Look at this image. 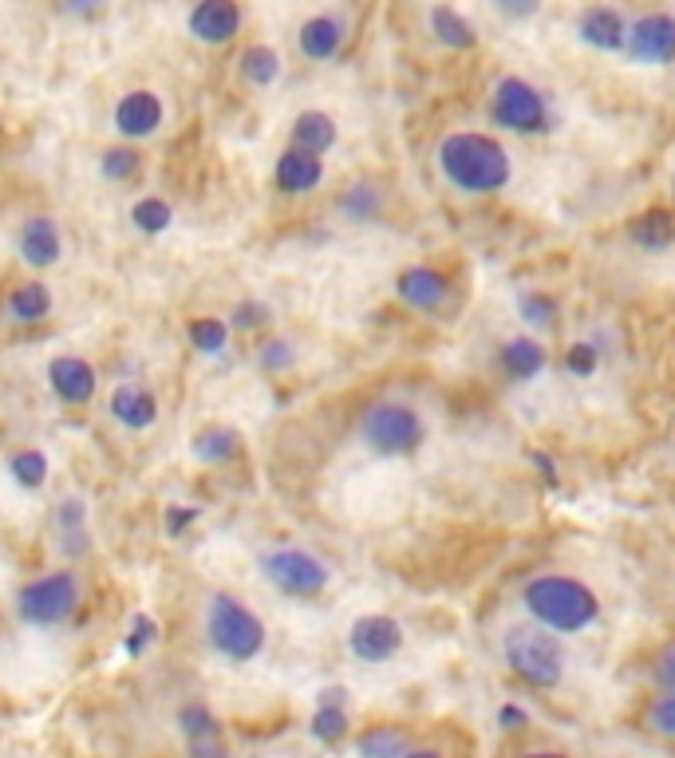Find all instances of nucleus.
Returning <instances> with one entry per match:
<instances>
[{
  "label": "nucleus",
  "mask_w": 675,
  "mask_h": 758,
  "mask_svg": "<svg viewBox=\"0 0 675 758\" xmlns=\"http://www.w3.org/2000/svg\"><path fill=\"white\" fill-rule=\"evenodd\" d=\"M494 119L518 135H533L545 131V99L538 95V87H530L518 75H506L494 87Z\"/></svg>",
  "instance_id": "8"
},
{
  "label": "nucleus",
  "mask_w": 675,
  "mask_h": 758,
  "mask_svg": "<svg viewBox=\"0 0 675 758\" xmlns=\"http://www.w3.org/2000/svg\"><path fill=\"white\" fill-rule=\"evenodd\" d=\"M624 52L640 63H667L675 60V16H640V21L628 28V48Z\"/></svg>",
  "instance_id": "10"
},
{
  "label": "nucleus",
  "mask_w": 675,
  "mask_h": 758,
  "mask_svg": "<svg viewBox=\"0 0 675 758\" xmlns=\"http://www.w3.org/2000/svg\"><path fill=\"white\" fill-rule=\"evenodd\" d=\"M194 518H197V509L170 506V509H167V533H170V538H178V533L186 530V526H190V521H194Z\"/></svg>",
  "instance_id": "43"
},
{
  "label": "nucleus",
  "mask_w": 675,
  "mask_h": 758,
  "mask_svg": "<svg viewBox=\"0 0 675 758\" xmlns=\"http://www.w3.org/2000/svg\"><path fill=\"white\" fill-rule=\"evenodd\" d=\"M84 521H87L84 498H63L60 502V509H56V526H60V538H68V533H84Z\"/></svg>",
  "instance_id": "37"
},
{
  "label": "nucleus",
  "mask_w": 675,
  "mask_h": 758,
  "mask_svg": "<svg viewBox=\"0 0 675 758\" xmlns=\"http://www.w3.org/2000/svg\"><path fill=\"white\" fill-rule=\"evenodd\" d=\"M206 633L209 645L218 648L226 660L233 664H245L253 655H261L265 648V624L257 613H250L241 601H233L229 592H218L206 609Z\"/></svg>",
  "instance_id": "4"
},
{
  "label": "nucleus",
  "mask_w": 675,
  "mask_h": 758,
  "mask_svg": "<svg viewBox=\"0 0 675 758\" xmlns=\"http://www.w3.org/2000/svg\"><path fill=\"white\" fill-rule=\"evenodd\" d=\"M241 28V9L233 0H197L190 12V32L202 44H229Z\"/></svg>",
  "instance_id": "12"
},
{
  "label": "nucleus",
  "mask_w": 675,
  "mask_h": 758,
  "mask_svg": "<svg viewBox=\"0 0 675 758\" xmlns=\"http://www.w3.org/2000/svg\"><path fill=\"white\" fill-rule=\"evenodd\" d=\"M111 416L131 431H146L158 419V399L138 384H119L111 395Z\"/></svg>",
  "instance_id": "17"
},
{
  "label": "nucleus",
  "mask_w": 675,
  "mask_h": 758,
  "mask_svg": "<svg viewBox=\"0 0 675 758\" xmlns=\"http://www.w3.org/2000/svg\"><path fill=\"white\" fill-rule=\"evenodd\" d=\"M530 616L553 633H581L596 621V597L572 577H533L521 592Z\"/></svg>",
  "instance_id": "2"
},
{
  "label": "nucleus",
  "mask_w": 675,
  "mask_h": 758,
  "mask_svg": "<svg viewBox=\"0 0 675 758\" xmlns=\"http://www.w3.org/2000/svg\"><path fill=\"white\" fill-rule=\"evenodd\" d=\"M596 364H601V356H596L592 344H572L569 356H565V368H569L572 375H592Z\"/></svg>",
  "instance_id": "38"
},
{
  "label": "nucleus",
  "mask_w": 675,
  "mask_h": 758,
  "mask_svg": "<svg viewBox=\"0 0 675 758\" xmlns=\"http://www.w3.org/2000/svg\"><path fill=\"white\" fill-rule=\"evenodd\" d=\"M48 384L63 404H87L95 395V372L80 356H56L48 364Z\"/></svg>",
  "instance_id": "14"
},
{
  "label": "nucleus",
  "mask_w": 675,
  "mask_h": 758,
  "mask_svg": "<svg viewBox=\"0 0 675 758\" xmlns=\"http://www.w3.org/2000/svg\"><path fill=\"white\" fill-rule=\"evenodd\" d=\"M131 628H135V633L126 636V655H143V648L150 645V640H155V636H158L155 621H150V616H143V613H138V616H135V624H131Z\"/></svg>",
  "instance_id": "39"
},
{
  "label": "nucleus",
  "mask_w": 675,
  "mask_h": 758,
  "mask_svg": "<svg viewBox=\"0 0 675 758\" xmlns=\"http://www.w3.org/2000/svg\"><path fill=\"white\" fill-rule=\"evenodd\" d=\"M399 645H403V624L384 613L360 616L352 624V633H348V648L364 664H384V660H391L399 652Z\"/></svg>",
  "instance_id": "9"
},
{
  "label": "nucleus",
  "mask_w": 675,
  "mask_h": 758,
  "mask_svg": "<svg viewBox=\"0 0 675 758\" xmlns=\"http://www.w3.org/2000/svg\"><path fill=\"white\" fill-rule=\"evenodd\" d=\"M226 324L221 321H194L190 324V344H194L202 356H218L226 348Z\"/></svg>",
  "instance_id": "32"
},
{
  "label": "nucleus",
  "mask_w": 675,
  "mask_h": 758,
  "mask_svg": "<svg viewBox=\"0 0 675 758\" xmlns=\"http://www.w3.org/2000/svg\"><path fill=\"white\" fill-rule=\"evenodd\" d=\"M360 435L375 455H407L423 443V419L403 404H375L360 419Z\"/></svg>",
  "instance_id": "5"
},
{
  "label": "nucleus",
  "mask_w": 675,
  "mask_h": 758,
  "mask_svg": "<svg viewBox=\"0 0 675 758\" xmlns=\"http://www.w3.org/2000/svg\"><path fill=\"white\" fill-rule=\"evenodd\" d=\"M340 40H343V28L333 21V16H312V21L301 28V36H297L304 60H316V63L333 60V56L340 52Z\"/></svg>",
  "instance_id": "20"
},
{
  "label": "nucleus",
  "mask_w": 675,
  "mask_h": 758,
  "mask_svg": "<svg viewBox=\"0 0 675 758\" xmlns=\"http://www.w3.org/2000/svg\"><path fill=\"white\" fill-rule=\"evenodd\" d=\"M343 696H348L343 687H324V691H321V703H340V707H343Z\"/></svg>",
  "instance_id": "47"
},
{
  "label": "nucleus",
  "mask_w": 675,
  "mask_h": 758,
  "mask_svg": "<svg viewBox=\"0 0 675 758\" xmlns=\"http://www.w3.org/2000/svg\"><path fill=\"white\" fill-rule=\"evenodd\" d=\"M431 32H435L438 44L458 48V52H467V48H474V44H479V32L470 28V24L462 21L455 9H447V4L431 9Z\"/></svg>",
  "instance_id": "25"
},
{
  "label": "nucleus",
  "mask_w": 675,
  "mask_h": 758,
  "mask_svg": "<svg viewBox=\"0 0 675 758\" xmlns=\"http://www.w3.org/2000/svg\"><path fill=\"white\" fill-rule=\"evenodd\" d=\"M269 321V309L257 301H245L233 309V328H241V333H250V328H261V324Z\"/></svg>",
  "instance_id": "40"
},
{
  "label": "nucleus",
  "mask_w": 675,
  "mask_h": 758,
  "mask_svg": "<svg viewBox=\"0 0 675 758\" xmlns=\"http://www.w3.org/2000/svg\"><path fill=\"white\" fill-rule=\"evenodd\" d=\"M648 727H652L655 735L675 738V696H672V691H667V696H660L652 707H648Z\"/></svg>",
  "instance_id": "36"
},
{
  "label": "nucleus",
  "mask_w": 675,
  "mask_h": 758,
  "mask_svg": "<svg viewBox=\"0 0 675 758\" xmlns=\"http://www.w3.org/2000/svg\"><path fill=\"white\" fill-rule=\"evenodd\" d=\"M447 277L435 269H426V265H415V269H407L399 277V301L411 304V309H438V304L447 301Z\"/></svg>",
  "instance_id": "16"
},
{
  "label": "nucleus",
  "mask_w": 675,
  "mask_h": 758,
  "mask_svg": "<svg viewBox=\"0 0 675 758\" xmlns=\"http://www.w3.org/2000/svg\"><path fill=\"white\" fill-rule=\"evenodd\" d=\"M502 655L509 672L530 687H557L565 672V652L557 636L545 633V624H514L502 636Z\"/></svg>",
  "instance_id": "3"
},
{
  "label": "nucleus",
  "mask_w": 675,
  "mask_h": 758,
  "mask_svg": "<svg viewBox=\"0 0 675 758\" xmlns=\"http://www.w3.org/2000/svg\"><path fill=\"white\" fill-rule=\"evenodd\" d=\"M652 675H655V684H660V691H672L675 696V645H667L664 652L655 655Z\"/></svg>",
  "instance_id": "41"
},
{
  "label": "nucleus",
  "mask_w": 675,
  "mask_h": 758,
  "mask_svg": "<svg viewBox=\"0 0 675 758\" xmlns=\"http://www.w3.org/2000/svg\"><path fill=\"white\" fill-rule=\"evenodd\" d=\"M340 209L348 214L352 221H372L379 214V197H375L372 187H355L340 197Z\"/></svg>",
  "instance_id": "33"
},
{
  "label": "nucleus",
  "mask_w": 675,
  "mask_h": 758,
  "mask_svg": "<svg viewBox=\"0 0 675 758\" xmlns=\"http://www.w3.org/2000/svg\"><path fill=\"white\" fill-rule=\"evenodd\" d=\"M104 9V0H63V12H75V16H95Z\"/></svg>",
  "instance_id": "46"
},
{
  "label": "nucleus",
  "mask_w": 675,
  "mask_h": 758,
  "mask_svg": "<svg viewBox=\"0 0 675 758\" xmlns=\"http://www.w3.org/2000/svg\"><path fill=\"white\" fill-rule=\"evenodd\" d=\"M498 723H502V731H521L526 723H530V715L521 711V707H514V703H506L498 711Z\"/></svg>",
  "instance_id": "44"
},
{
  "label": "nucleus",
  "mask_w": 675,
  "mask_h": 758,
  "mask_svg": "<svg viewBox=\"0 0 675 758\" xmlns=\"http://www.w3.org/2000/svg\"><path fill=\"white\" fill-rule=\"evenodd\" d=\"M407 758H443V755H435V750H407Z\"/></svg>",
  "instance_id": "48"
},
{
  "label": "nucleus",
  "mask_w": 675,
  "mask_h": 758,
  "mask_svg": "<svg viewBox=\"0 0 675 758\" xmlns=\"http://www.w3.org/2000/svg\"><path fill=\"white\" fill-rule=\"evenodd\" d=\"M324 178V163L321 155H309V151H285L281 158H277V187L285 190V194H309V190H316V182Z\"/></svg>",
  "instance_id": "15"
},
{
  "label": "nucleus",
  "mask_w": 675,
  "mask_h": 758,
  "mask_svg": "<svg viewBox=\"0 0 675 758\" xmlns=\"http://www.w3.org/2000/svg\"><path fill=\"white\" fill-rule=\"evenodd\" d=\"M241 72H245V80L253 87H265L281 75V56L273 52V48H265V44H257V48H250V52L241 56Z\"/></svg>",
  "instance_id": "27"
},
{
  "label": "nucleus",
  "mask_w": 675,
  "mask_h": 758,
  "mask_svg": "<svg viewBox=\"0 0 675 758\" xmlns=\"http://www.w3.org/2000/svg\"><path fill=\"white\" fill-rule=\"evenodd\" d=\"M348 731V711L340 703H316V715H312V735L321 743H336Z\"/></svg>",
  "instance_id": "30"
},
{
  "label": "nucleus",
  "mask_w": 675,
  "mask_h": 758,
  "mask_svg": "<svg viewBox=\"0 0 675 758\" xmlns=\"http://www.w3.org/2000/svg\"><path fill=\"white\" fill-rule=\"evenodd\" d=\"M494 4H498L506 16H533L541 0H494Z\"/></svg>",
  "instance_id": "45"
},
{
  "label": "nucleus",
  "mask_w": 675,
  "mask_h": 758,
  "mask_svg": "<svg viewBox=\"0 0 675 758\" xmlns=\"http://www.w3.org/2000/svg\"><path fill=\"white\" fill-rule=\"evenodd\" d=\"M261 573L285 597H316L328 589V569L304 550H273L261 562Z\"/></svg>",
  "instance_id": "7"
},
{
  "label": "nucleus",
  "mask_w": 675,
  "mask_h": 758,
  "mask_svg": "<svg viewBox=\"0 0 675 758\" xmlns=\"http://www.w3.org/2000/svg\"><path fill=\"white\" fill-rule=\"evenodd\" d=\"M521 758H565V755H521Z\"/></svg>",
  "instance_id": "49"
},
{
  "label": "nucleus",
  "mask_w": 675,
  "mask_h": 758,
  "mask_svg": "<svg viewBox=\"0 0 675 758\" xmlns=\"http://www.w3.org/2000/svg\"><path fill=\"white\" fill-rule=\"evenodd\" d=\"M261 364L269 368V372H285L292 364V348L285 340H273L261 348Z\"/></svg>",
  "instance_id": "42"
},
{
  "label": "nucleus",
  "mask_w": 675,
  "mask_h": 758,
  "mask_svg": "<svg viewBox=\"0 0 675 758\" xmlns=\"http://www.w3.org/2000/svg\"><path fill=\"white\" fill-rule=\"evenodd\" d=\"M521 316L530 324H538V328H550L553 316H557V304H553L545 292H526V297H521Z\"/></svg>",
  "instance_id": "35"
},
{
  "label": "nucleus",
  "mask_w": 675,
  "mask_h": 758,
  "mask_svg": "<svg viewBox=\"0 0 675 758\" xmlns=\"http://www.w3.org/2000/svg\"><path fill=\"white\" fill-rule=\"evenodd\" d=\"M21 257L36 269H48L60 261V229L52 218H28L21 229Z\"/></svg>",
  "instance_id": "18"
},
{
  "label": "nucleus",
  "mask_w": 675,
  "mask_h": 758,
  "mask_svg": "<svg viewBox=\"0 0 675 758\" xmlns=\"http://www.w3.org/2000/svg\"><path fill=\"white\" fill-rule=\"evenodd\" d=\"M104 175L111 178V182H126V178H135L138 175V155H135V151H126V146H119V151H107V155H104Z\"/></svg>",
  "instance_id": "34"
},
{
  "label": "nucleus",
  "mask_w": 675,
  "mask_h": 758,
  "mask_svg": "<svg viewBox=\"0 0 675 758\" xmlns=\"http://www.w3.org/2000/svg\"><path fill=\"white\" fill-rule=\"evenodd\" d=\"M241 450V435L233 431V426H206L202 435L194 438V455L202 458V462H229V458Z\"/></svg>",
  "instance_id": "26"
},
{
  "label": "nucleus",
  "mask_w": 675,
  "mask_h": 758,
  "mask_svg": "<svg viewBox=\"0 0 675 758\" xmlns=\"http://www.w3.org/2000/svg\"><path fill=\"white\" fill-rule=\"evenodd\" d=\"M360 758H407V738L395 727H372L360 738Z\"/></svg>",
  "instance_id": "28"
},
{
  "label": "nucleus",
  "mask_w": 675,
  "mask_h": 758,
  "mask_svg": "<svg viewBox=\"0 0 675 758\" xmlns=\"http://www.w3.org/2000/svg\"><path fill=\"white\" fill-rule=\"evenodd\" d=\"M336 143V123L324 111H304L292 123V146L309 151V155H328Z\"/></svg>",
  "instance_id": "21"
},
{
  "label": "nucleus",
  "mask_w": 675,
  "mask_h": 758,
  "mask_svg": "<svg viewBox=\"0 0 675 758\" xmlns=\"http://www.w3.org/2000/svg\"><path fill=\"white\" fill-rule=\"evenodd\" d=\"M131 221H135L143 233H162V229L170 226V206L162 197H143V202H135V209H131Z\"/></svg>",
  "instance_id": "31"
},
{
  "label": "nucleus",
  "mask_w": 675,
  "mask_h": 758,
  "mask_svg": "<svg viewBox=\"0 0 675 758\" xmlns=\"http://www.w3.org/2000/svg\"><path fill=\"white\" fill-rule=\"evenodd\" d=\"M52 312V292L44 281H28L21 289H12L9 297V316L21 324H40Z\"/></svg>",
  "instance_id": "23"
},
{
  "label": "nucleus",
  "mask_w": 675,
  "mask_h": 758,
  "mask_svg": "<svg viewBox=\"0 0 675 758\" xmlns=\"http://www.w3.org/2000/svg\"><path fill=\"white\" fill-rule=\"evenodd\" d=\"M182 738H186V758H229L221 723L206 703H186L178 711Z\"/></svg>",
  "instance_id": "11"
},
{
  "label": "nucleus",
  "mask_w": 675,
  "mask_h": 758,
  "mask_svg": "<svg viewBox=\"0 0 675 758\" xmlns=\"http://www.w3.org/2000/svg\"><path fill=\"white\" fill-rule=\"evenodd\" d=\"M581 40L601 52H616V48H628V24L616 9H589L581 16Z\"/></svg>",
  "instance_id": "19"
},
{
  "label": "nucleus",
  "mask_w": 675,
  "mask_h": 758,
  "mask_svg": "<svg viewBox=\"0 0 675 758\" xmlns=\"http://www.w3.org/2000/svg\"><path fill=\"white\" fill-rule=\"evenodd\" d=\"M9 470L24 490H40L48 478V458H44V450H16L9 458Z\"/></svg>",
  "instance_id": "29"
},
{
  "label": "nucleus",
  "mask_w": 675,
  "mask_h": 758,
  "mask_svg": "<svg viewBox=\"0 0 675 758\" xmlns=\"http://www.w3.org/2000/svg\"><path fill=\"white\" fill-rule=\"evenodd\" d=\"M114 127H119V135H126V139L155 135L158 127H162V104H158V95L155 92L123 95L119 107H114Z\"/></svg>",
  "instance_id": "13"
},
{
  "label": "nucleus",
  "mask_w": 675,
  "mask_h": 758,
  "mask_svg": "<svg viewBox=\"0 0 675 758\" xmlns=\"http://www.w3.org/2000/svg\"><path fill=\"white\" fill-rule=\"evenodd\" d=\"M502 368H506L509 380H533V375L545 368V348L530 336H518L502 348Z\"/></svg>",
  "instance_id": "22"
},
{
  "label": "nucleus",
  "mask_w": 675,
  "mask_h": 758,
  "mask_svg": "<svg viewBox=\"0 0 675 758\" xmlns=\"http://www.w3.org/2000/svg\"><path fill=\"white\" fill-rule=\"evenodd\" d=\"M438 170L467 194H494L509 182V155L490 135H450L438 143Z\"/></svg>",
  "instance_id": "1"
},
{
  "label": "nucleus",
  "mask_w": 675,
  "mask_h": 758,
  "mask_svg": "<svg viewBox=\"0 0 675 758\" xmlns=\"http://www.w3.org/2000/svg\"><path fill=\"white\" fill-rule=\"evenodd\" d=\"M628 238H632L640 250L660 253V250H667V245L675 241V218L667 214V209H652V214H644V218L632 221Z\"/></svg>",
  "instance_id": "24"
},
{
  "label": "nucleus",
  "mask_w": 675,
  "mask_h": 758,
  "mask_svg": "<svg viewBox=\"0 0 675 758\" xmlns=\"http://www.w3.org/2000/svg\"><path fill=\"white\" fill-rule=\"evenodd\" d=\"M75 609H80V581H75V573H52V577L24 585L21 601H16L21 621L40 624V628L63 624Z\"/></svg>",
  "instance_id": "6"
}]
</instances>
